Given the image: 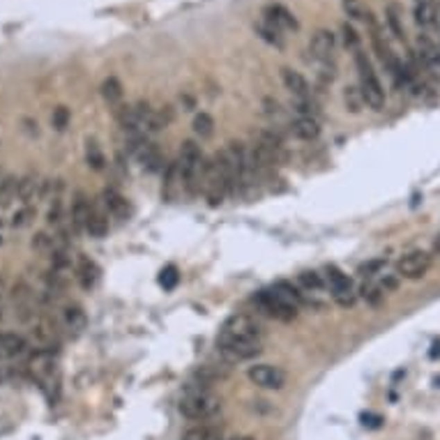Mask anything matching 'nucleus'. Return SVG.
Masks as SVG:
<instances>
[{
    "instance_id": "nucleus-1",
    "label": "nucleus",
    "mask_w": 440,
    "mask_h": 440,
    "mask_svg": "<svg viewBox=\"0 0 440 440\" xmlns=\"http://www.w3.org/2000/svg\"><path fill=\"white\" fill-rule=\"evenodd\" d=\"M355 67H357V76H359V92H362L364 104L373 111H380L385 106V88L380 83L378 74L373 71V65L369 60L362 49L355 51Z\"/></svg>"
},
{
    "instance_id": "nucleus-2",
    "label": "nucleus",
    "mask_w": 440,
    "mask_h": 440,
    "mask_svg": "<svg viewBox=\"0 0 440 440\" xmlns=\"http://www.w3.org/2000/svg\"><path fill=\"white\" fill-rule=\"evenodd\" d=\"M254 305L261 309L265 316H270V319H275L279 323H291L298 319V312H300V305L298 302H293L291 298H286L284 293L279 291V288H263V291H258L254 295Z\"/></svg>"
},
{
    "instance_id": "nucleus-3",
    "label": "nucleus",
    "mask_w": 440,
    "mask_h": 440,
    "mask_svg": "<svg viewBox=\"0 0 440 440\" xmlns=\"http://www.w3.org/2000/svg\"><path fill=\"white\" fill-rule=\"evenodd\" d=\"M221 403L212 392L208 389H189L183 399H180V413H183L187 420L194 422H208L212 420L214 415L219 413Z\"/></svg>"
},
{
    "instance_id": "nucleus-4",
    "label": "nucleus",
    "mask_w": 440,
    "mask_h": 440,
    "mask_svg": "<svg viewBox=\"0 0 440 440\" xmlns=\"http://www.w3.org/2000/svg\"><path fill=\"white\" fill-rule=\"evenodd\" d=\"M219 353L230 362H244V359H254L261 355V339H247V337H230L221 335L217 339Z\"/></svg>"
},
{
    "instance_id": "nucleus-5",
    "label": "nucleus",
    "mask_w": 440,
    "mask_h": 440,
    "mask_svg": "<svg viewBox=\"0 0 440 440\" xmlns=\"http://www.w3.org/2000/svg\"><path fill=\"white\" fill-rule=\"evenodd\" d=\"M325 284L332 293V300L337 302L339 307H353L357 300V291H355V284H353V279L337 268V265H328L325 268Z\"/></svg>"
},
{
    "instance_id": "nucleus-6",
    "label": "nucleus",
    "mask_w": 440,
    "mask_h": 440,
    "mask_svg": "<svg viewBox=\"0 0 440 440\" xmlns=\"http://www.w3.org/2000/svg\"><path fill=\"white\" fill-rule=\"evenodd\" d=\"M178 169H180V176H183V185H194V180H196L201 173H205V162H203V153H201V146H196L194 141H185L183 148H180Z\"/></svg>"
},
{
    "instance_id": "nucleus-7",
    "label": "nucleus",
    "mask_w": 440,
    "mask_h": 440,
    "mask_svg": "<svg viewBox=\"0 0 440 440\" xmlns=\"http://www.w3.org/2000/svg\"><path fill=\"white\" fill-rule=\"evenodd\" d=\"M431 263H434V258H431L429 251H422V249L408 251V254H403L399 261H396V277L422 279L431 270Z\"/></svg>"
},
{
    "instance_id": "nucleus-8",
    "label": "nucleus",
    "mask_w": 440,
    "mask_h": 440,
    "mask_svg": "<svg viewBox=\"0 0 440 440\" xmlns=\"http://www.w3.org/2000/svg\"><path fill=\"white\" fill-rule=\"evenodd\" d=\"M221 335L230 337H247V339H261V323L251 314L235 312L230 314L221 325Z\"/></svg>"
},
{
    "instance_id": "nucleus-9",
    "label": "nucleus",
    "mask_w": 440,
    "mask_h": 440,
    "mask_svg": "<svg viewBox=\"0 0 440 440\" xmlns=\"http://www.w3.org/2000/svg\"><path fill=\"white\" fill-rule=\"evenodd\" d=\"M249 380L265 389H281L286 385V373L275 364H254L247 371Z\"/></svg>"
},
{
    "instance_id": "nucleus-10",
    "label": "nucleus",
    "mask_w": 440,
    "mask_h": 440,
    "mask_svg": "<svg viewBox=\"0 0 440 440\" xmlns=\"http://www.w3.org/2000/svg\"><path fill=\"white\" fill-rule=\"evenodd\" d=\"M28 373L35 378V380H40V383H46L49 378L53 376V371H56V357H53V350H44V348H40V350H35L31 357H28Z\"/></svg>"
},
{
    "instance_id": "nucleus-11",
    "label": "nucleus",
    "mask_w": 440,
    "mask_h": 440,
    "mask_svg": "<svg viewBox=\"0 0 440 440\" xmlns=\"http://www.w3.org/2000/svg\"><path fill=\"white\" fill-rule=\"evenodd\" d=\"M335 51H337V37H335V33L325 31V28L316 31L312 42H309V53H312L314 60L330 62L332 58H335Z\"/></svg>"
},
{
    "instance_id": "nucleus-12",
    "label": "nucleus",
    "mask_w": 440,
    "mask_h": 440,
    "mask_svg": "<svg viewBox=\"0 0 440 440\" xmlns=\"http://www.w3.org/2000/svg\"><path fill=\"white\" fill-rule=\"evenodd\" d=\"M263 19L268 21V24H272L275 28H279L281 33L284 31H298L300 24L298 19L293 17V12L288 10V7L279 5V3H272L263 10Z\"/></svg>"
},
{
    "instance_id": "nucleus-13",
    "label": "nucleus",
    "mask_w": 440,
    "mask_h": 440,
    "mask_svg": "<svg viewBox=\"0 0 440 440\" xmlns=\"http://www.w3.org/2000/svg\"><path fill=\"white\" fill-rule=\"evenodd\" d=\"M438 3L440 0H415L413 19H415L417 28H422V31H431V28H436Z\"/></svg>"
},
{
    "instance_id": "nucleus-14",
    "label": "nucleus",
    "mask_w": 440,
    "mask_h": 440,
    "mask_svg": "<svg viewBox=\"0 0 440 440\" xmlns=\"http://www.w3.org/2000/svg\"><path fill=\"white\" fill-rule=\"evenodd\" d=\"M281 78H284L286 90L291 92L295 99H309V97H312L309 81L300 74V71H295L291 67H284V69H281Z\"/></svg>"
},
{
    "instance_id": "nucleus-15",
    "label": "nucleus",
    "mask_w": 440,
    "mask_h": 440,
    "mask_svg": "<svg viewBox=\"0 0 440 440\" xmlns=\"http://www.w3.org/2000/svg\"><path fill=\"white\" fill-rule=\"evenodd\" d=\"M102 198H104L106 210H109V214H113L115 219H127L129 214H132L129 201H127L125 196H122L120 192H115V189H104Z\"/></svg>"
},
{
    "instance_id": "nucleus-16",
    "label": "nucleus",
    "mask_w": 440,
    "mask_h": 440,
    "mask_svg": "<svg viewBox=\"0 0 440 440\" xmlns=\"http://www.w3.org/2000/svg\"><path fill=\"white\" fill-rule=\"evenodd\" d=\"M31 335H33V341H37L40 348L51 350V346H53V341H56V328H53L51 321L40 319V321L33 325Z\"/></svg>"
},
{
    "instance_id": "nucleus-17",
    "label": "nucleus",
    "mask_w": 440,
    "mask_h": 440,
    "mask_svg": "<svg viewBox=\"0 0 440 440\" xmlns=\"http://www.w3.org/2000/svg\"><path fill=\"white\" fill-rule=\"evenodd\" d=\"M62 321H65V328L69 330V335H81V332L85 330V325H88V316H85L83 309L76 307V305L65 307Z\"/></svg>"
},
{
    "instance_id": "nucleus-18",
    "label": "nucleus",
    "mask_w": 440,
    "mask_h": 440,
    "mask_svg": "<svg viewBox=\"0 0 440 440\" xmlns=\"http://www.w3.org/2000/svg\"><path fill=\"white\" fill-rule=\"evenodd\" d=\"M291 129L300 141H316L321 134L319 122H316L312 115H300V118L291 125Z\"/></svg>"
},
{
    "instance_id": "nucleus-19",
    "label": "nucleus",
    "mask_w": 440,
    "mask_h": 440,
    "mask_svg": "<svg viewBox=\"0 0 440 440\" xmlns=\"http://www.w3.org/2000/svg\"><path fill=\"white\" fill-rule=\"evenodd\" d=\"M28 350V341L19 335H0V357H19Z\"/></svg>"
},
{
    "instance_id": "nucleus-20",
    "label": "nucleus",
    "mask_w": 440,
    "mask_h": 440,
    "mask_svg": "<svg viewBox=\"0 0 440 440\" xmlns=\"http://www.w3.org/2000/svg\"><path fill=\"white\" fill-rule=\"evenodd\" d=\"M385 21L396 40H406V26H403V10L399 3H389L385 7Z\"/></svg>"
},
{
    "instance_id": "nucleus-21",
    "label": "nucleus",
    "mask_w": 440,
    "mask_h": 440,
    "mask_svg": "<svg viewBox=\"0 0 440 440\" xmlns=\"http://www.w3.org/2000/svg\"><path fill=\"white\" fill-rule=\"evenodd\" d=\"M76 279H78V284H81V288L92 291L99 281V268L92 261H88V258H81V263H78V268H76Z\"/></svg>"
},
{
    "instance_id": "nucleus-22",
    "label": "nucleus",
    "mask_w": 440,
    "mask_h": 440,
    "mask_svg": "<svg viewBox=\"0 0 440 440\" xmlns=\"http://www.w3.org/2000/svg\"><path fill=\"white\" fill-rule=\"evenodd\" d=\"M90 208L92 205L81 196V194H78L76 201L71 203V212H69L71 226H74L76 230H85V223H88V217H90Z\"/></svg>"
},
{
    "instance_id": "nucleus-23",
    "label": "nucleus",
    "mask_w": 440,
    "mask_h": 440,
    "mask_svg": "<svg viewBox=\"0 0 440 440\" xmlns=\"http://www.w3.org/2000/svg\"><path fill=\"white\" fill-rule=\"evenodd\" d=\"M85 233L90 237H104L109 233V219H106V214L102 210H97V208H90V217L88 223H85Z\"/></svg>"
},
{
    "instance_id": "nucleus-24",
    "label": "nucleus",
    "mask_w": 440,
    "mask_h": 440,
    "mask_svg": "<svg viewBox=\"0 0 440 440\" xmlns=\"http://www.w3.org/2000/svg\"><path fill=\"white\" fill-rule=\"evenodd\" d=\"M183 440H223V434L219 427H212V424H198V427L187 429Z\"/></svg>"
},
{
    "instance_id": "nucleus-25",
    "label": "nucleus",
    "mask_w": 440,
    "mask_h": 440,
    "mask_svg": "<svg viewBox=\"0 0 440 440\" xmlns=\"http://www.w3.org/2000/svg\"><path fill=\"white\" fill-rule=\"evenodd\" d=\"M42 194V183L37 180V176H24L19 180V201H24L28 205L35 196Z\"/></svg>"
},
{
    "instance_id": "nucleus-26",
    "label": "nucleus",
    "mask_w": 440,
    "mask_h": 440,
    "mask_svg": "<svg viewBox=\"0 0 440 440\" xmlns=\"http://www.w3.org/2000/svg\"><path fill=\"white\" fill-rule=\"evenodd\" d=\"M254 31L258 33V37L268 42L270 46H277V49L284 46V37H281V31H279V28L272 26V24H268L265 19L258 21V24L254 26Z\"/></svg>"
},
{
    "instance_id": "nucleus-27",
    "label": "nucleus",
    "mask_w": 440,
    "mask_h": 440,
    "mask_svg": "<svg viewBox=\"0 0 440 440\" xmlns=\"http://www.w3.org/2000/svg\"><path fill=\"white\" fill-rule=\"evenodd\" d=\"M17 198H19V180L14 176H7L0 180V205L7 208Z\"/></svg>"
},
{
    "instance_id": "nucleus-28",
    "label": "nucleus",
    "mask_w": 440,
    "mask_h": 440,
    "mask_svg": "<svg viewBox=\"0 0 440 440\" xmlns=\"http://www.w3.org/2000/svg\"><path fill=\"white\" fill-rule=\"evenodd\" d=\"M300 286L305 288L307 293H321L323 288H325V277L321 275V272H314V270H307V272H300Z\"/></svg>"
},
{
    "instance_id": "nucleus-29",
    "label": "nucleus",
    "mask_w": 440,
    "mask_h": 440,
    "mask_svg": "<svg viewBox=\"0 0 440 440\" xmlns=\"http://www.w3.org/2000/svg\"><path fill=\"white\" fill-rule=\"evenodd\" d=\"M102 95L111 106H118L122 102V83L115 76H109L102 83Z\"/></svg>"
},
{
    "instance_id": "nucleus-30",
    "label": "nucleus",
    "mask_w": 440,
    "mask_h": 440,
    "mask_svg": "<svg viewBox=\"0 0 440 440\" xmlns=\"http://www.w3.org/2000/svg\"><path fill=\"white\" fill-rule=\"evenodd\" d=\"M194 132H196L201 139H210L214 134V120L210 113H198L194 118Z\"/></svg>"
},
{
    "instance_id": "nucleus-31",
    "label": "nucleus",
    "mask_w": 440,
    "mask_h": 440,
    "mask_svg": "<svg viewBox=\"0 0 440 440\" xmlns=\"http://www.w3.org/2000/svg\"><path fill=\"white\" fill-rule=\"evenodd\" d=\"M31 244H33L35 251H40V254H53V251H56V237L49 235V233H44V230L35 233V237H33Z\"/></svg>"
},
{
    "instance_id": "nucleus-32",
    "label": "nucleus",
    "mask_w": 440,
    "mask_h": 440,
    "mask_svg": "<svg viewBox=\"0 0 440 440\" xmlns=\"http://www.w3.org/2000/svg\"><path fill=\"white\" fill-rule=\"evenodd\" d=\"M35 221V208L31 205H24V208H19L17 212L12 214V228H26V226H31V223Z\"/></svg>"
},
{
    "instance_id": "nucleus-33",
    "label": "nucleus",
    "mask_w": 440,
    "mask_h": 440,
    "mask_svg": "<svg viewBox=\"0 0 440 440\" xmlns=\"http://www.w3.org/2000/svg\"><path fill=\"white\" fill-rule=\"evenodd\" d=\"M385 265H387V261L385 258H371V261H366V263H362L357 268V275L359 277H376V275H380V272L385 270Z\"/></svg>"
},
{
    "instance_id": "nucleus-34",
    "label": "nucleus",
    "mask_w": 440,
    "mask_h": 440,
    "mask_svg": "<svg viewBox=\"0 0 440 440\" xmlns=\"http://www.w3.org/2000/svg\"><path fill=\"white\" fill-rule=\"evenodd\" d=\"M341 3H344L346 17L353 21H366V17H369V12L364 10V5L359 3V0H341Z\"/></svg>"
},
{
    "instance_id": "nucleus-35",
    "label": "nucleus",
    "mask_w": 440,
    "mask_h": 440,
    "mask_svg": "<svg viewBox=\"0 0 440 440\" xmlns=\"http://www.w3.org/2000/svg\"><path fill=\"white\" fill-rule=\"evenodd\" d=\"M85 160H88V164H90L95 171H102L104 164H106L102 150H99V146H97L95 141H92V143L88 141V148H85Z\"/></svg>"
},
{
    "instance_id": "nucleus-36",
    "label": "nucleus",
    "mask_w": 440,
    "mask_h": 440,
    "mask_svg": "<svg viewBox=\"0 0 440 440\" xmlns=\"http://www.w3.org/2000/svg\"><path fill=\"white\" fill-rule=\"evenodd\" d=\"M178 281H180V275H178V268H176V265H169V268L162 270L160 284L166 288V291H173V288L178 286Z\"/></svg>"
},
{
    "instance_id": "nucleus-37",
    "label": "nucleus",
    "mask_w": 440,
    "mask_h": 440,
    "mask_svg": "<svg viewBox=\"0 0 440 440\" xmlns=\"http://www.w3.org/2000/svg\"><path fill=\"white\" fill-rule=\"evenodd\" d=\"M362 298L369 302V305H378V302L385 298V291L378 284H366L362 286Z\"/></svg>"
},
{
    "instance_id": "nucleus-38",
    "label": "nucleus",
    "mask_w": 440,
    "mask_h": 440,
    "mask_svg": "<svg viewBox=\"0 0 440 440\" xmlns=\"http://www.w3.org/2000/svg\"><path fill=\"white\" fill-rule=\"evenodd\" d=\"M362 104H364V99H362L359 88H346V106H348L353 113H357L362 109Z\"/></svg>"
},
{
    "instance_id": "nucleus-39",
    "label": "nucleus",
    "mask_w": 440,
    "mask_h": 440,
    "mask_svg": "<svg viewBox=\"0 0 440 440\" xmlns=\"http://www.w3.org/2000/svg\"><path fill=\"white\" fill-rule=\"evenodd\" d=\"M51 122H53V127L58 129V132H62V129L69 125V109L67 106H58V109H53Z\"/></svg>"
},
{
    "instance_id": "nucleus-40",
    "label": "nucleus",
    "mask_w": 440,
    "mask_h": 440,
    "mask_svg": "<svg viewBox=\"0 0 440 440\" xmlns=\"http://www.w3.org/2000/svg\"><path fill=\"white\" fill-rule=\"evenodd\" d=\"M62 219V203H60V198H53V205L49 208V212H46V221L51 223V226H58Z\"/></svg>"
},
{
    "instance_id": "nucleus-41",
    "label": "nucleus",
    "mask_w": 440,
    "mask_h": 440,
    "mask_svg": "<svg viewBox=\"0 0 440 440\" xmlns=\"http://www.w3.org/2000/svg\"><path fill=\"white\" fill-rule=\"evenodd\" d=\"M344 40H346V46H350L353 51H357L359 49V37H357V33H355V28L348 26V24H344Z\"/></svg>"
},
{
    "instance_id": "nucleus-42",
    "label": "nucleus",
    "mask_w": 440,
    "mask_h": 440,
    "mask_svg": "<svg viewBox=\"0 0 440 440\" xmlns=\"http://www.w3.org/2000/svg\"><path fill=\"white\" fill-rule=\"evenodd\" d=\"M12 298L17 305H24V302H28V298H31V288H28L24 281H19L17 286H14V291H12Z\"/></svg>"
},
{
    "instance_id": "nucleus-43",
    "label": "nucleus",
    "mask_w": 440,
    "mask_h": 440,
    "mask_svg": "<svg viewBox=\"0 0 440 440\" xmlns=\"http://www.w3.org/2000/svg\"><path fill=\"white\" fill-rule=\"evenodd\" d=\"M434 251H436V254L440 256V233L434 237Z\"/></svg>"
},
{
    "instance_id": "nucleus-44",
    "label": "nucleus",
    "mask_w": 440,
    "mask_h": 440,
    "mask_svg": "<svg viewBox=\"0 0 440 440\" xmlns=\"http://www.w3.org/2000/svg\"><path fill=\"white\" fill-rule=\"evenodd\" d=\"M228 440H256V438H251V436H233V438H228Z\"/></svg>"
},
{
    "instance_id": "nucleus-45",
    "label": "nucleus",
    "mask_w": 440,
    "mask_h": 440,
    "mask_svg": "<svg viewBox=\"0 0 440 440\" xmlns=\"http://www.w3.org/2000/svg\"><path fill=\"white\" fill-rule=\"evenodd\" d=\"M3 295H5V281L0 279V298H3Z\"/></svg>"
},
{
    "instance_id": "nucleus-46",
    "label": "nucleus",
    "mask_w": 440,
    "mask_h": 440,
    "mask_svg": "<svg viewBox=\"0 0 440 440\" xmlns=\"http://www.w3.org/2000/svg\"><path fill=\"white\" fill-rule=\"evenodd\" d=\"M5 383V373H3V369H0V385Z\"/></svg>"
},
{
    "instance_id": "nucleus-47",
    "label": "nucleus",
    "mask_w": 440,
    "mask_h": 440,
    "mask_svg": "<svg viewBox=\"0 0 440 440\" xmlns=\"http://www.w3.org/2000/svg\"><path fill=\"white\" fill-rule=\"evenodd\" d=\"M0 244H3V235H0Z\"/></svg>"
},
{
    "instance_id": "nucleus-48",
    "label": "nucleus",
    "mask_w": 440,
    "mask_h": 440,
    "mask_svg": "<svg viewBox=\"0 0 440 440\" xmlns=\"http://www.w3.org/2000/svg\"><path fill=\"white\" fill-rule=\"evenodd\" d=\"M0 321H3V314H0Z\"/></svg>"
}]
</instances>
